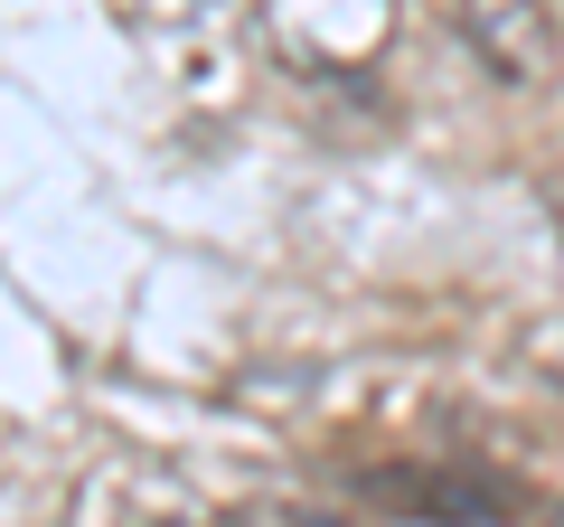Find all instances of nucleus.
Listing matches in <instances>:
<instances>
[{"mask_svg":"<svg viewBox=\"0 0 564 527\" xmlns=\"http://www.w3.org/2000/svg\"><path fill=\"white\" fill-rule=\"evenodd\" d=\"M452 29H462L470 66L489 85H545L555 76V47H564V20L545 0H452Z\"/></svg>","mask_w":564,"mask_h":527,"instance_id":"obj_1","label":"nucleus"},{"mask_svg":"<svg viewBox=\"0 0 564 527\" xmlns=\"http://www.w3.org/2000/svg\"><path fill=\"white\" fill-rule=\"evenodd\" d=\"M377 490L395 508H423V518H452V527H480V518H499V508H508L499 481H414V471H404V481H377Z\"/></svg>","mask_w":564,"mask_h":527,"instance_id":"obj_2","label":"nucleus"},{"mask_svg":"<svg viewBox=\"0 0 564 527\" xmlns=\"http://www.w3.org/2000/svg\"><path fill=\"white\" fill-rule=\"evenodd\" d=\"M545 10H555V20H564V0H545Z\"/></svg>","mask_w":564,"mask_h":527,"instance_id":"obj_3","label":"nucleus"}]
</instances>
